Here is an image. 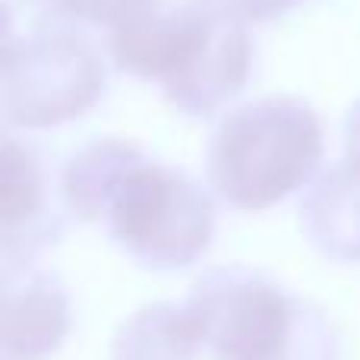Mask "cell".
Listing matches in <instances>:
<instances>
[{"label": "cell", "mask_w": 360, "mask_h": 360, "mask_svg": "<svg viewBox=\"0 0 360 360\" xmlns=\"http://www.w3.org/2000/svg\"><path fill=\"white\" fill-rule=\"evenodd\" d=\"M73 326L70 294L35 266L4 269V360H44Z\"/></svg>", "instance_id": "52a82bcc"}, {"label": "cell", "mask_w": 360, "mask_h": 360, "mask_svg": "<svg viewBox=\"0 0 360 360\" xmlns=\"http://www.w3.org/2000/svg\"><path fill=\"white\" fill-rule=\"evenodd\" d=\"M41 22L60 25H105L111 29L136 0H25Z\"/></svg>", "instance_id": "30bf717a"}, {"label": "cell", "mask_w": 360, "mask_h": 360, "mask_svg": "<svg viewBox=\"0 0 360 360\" xmlns=\"http://www.w3.org/2000/svg\"><path fill=\"white\" fill-rule=\"evenodd\" d=\"M60 199L73 218L155 272L193 266L215 240L209 190L130 139H95L73 152L60 171Z\"/></svg>", "instance_id": "6da1fadb"}, {"label": "cell", "mask_w": 360, "mask_h": 360, "mask_svg": "<svg viewBox=\"0 0 360 360\" xmlns=\"http://www.w3.org/2000/svg\"><path fill=\"white\" fill-rule=\"evenodd\" d=\"M326 155L319 114L294 95H266L234 108L215 127L205 177L224 205L262 212L316 180Z\"/></svg>", "instance_id": "3957f363"}, {"label": "cell", "mask_w": 360, "mask_h": 360, "mask_svg": "<svg viewBox=\"0 0 360 360\" xmlns=\"http://www.w3.org/2000/svg\"><path fill=\"white\" fill-rule=\"evenodd\" d=\"M108 92L98 44L76 25L41 22L16 32L6 19L0 111L16 130H54L86 117Z\"/></svg>", "instance_id": "5b68a950"}, {"label": "cell", "mask_w": 360, "mask_h": 360, "mask_svg": "<svg viewBox=\"0 0 360 360\" xmlns=\"http://www.w3.org/2000/svg\"><path fill=\"white\" fill-rule=\"evenodd\" d=\"M304 237L335 262H360V168L338 162L316 174L300 199Z\"/></svg>", "instance_id": "ba28073f"}, {"label": "cell", "mask_w": 360, "mask_h": 360, "mask_svg": "<svg viewBox=\"0 0 360 360\" xmlns=\"http://www.w3.org/2000/svg\"><path fill=\"white\" fill-rule=\"evenodd\" d=\"M345 162L360 168V98L345 114Z\"/></svg>", "instance_id": "7c38bea8"}, {"label": "cell", "mask_w": 360, "mask_h": 360, "mask_svg": "<svg viewBox=\"0 0 360 360\" xmlns=\"http://www.w3.org/2000/svg\"><path fill=\"white\" fill-rule=\"evenodd\" d=\"M184 307L215 360H342L319 307L247 266L202 272Z\"/></svg>", "instance_id": "277c9868"}, {"label": "cell", "mask_w": 360, "mask_h": 360, "mask_svg": "<svg viewBox=\"0 0 360 360\" xmlns=\"http://www.w3.org/2000/svg\"><path fill=\"white\" fill-rule=\"evenodd\" d=\"M209 4L250 25V22H269V19L285 16L288 10H294L304 0H209Z\"/></svg>", "instance_id": "8fae6325"}, {"label": "cell", "mask_w": 360, "mask_h": 360, "mask_svg": "<svg viewBox=\"0 0 360 360\" xmlns=\"http://www.w3.org/2000/svg\"><path fill=\"white\" fill-rule=\"evenodd\" d=\"M202 338L184 304H146L117 326L111 360H196Z\"/></svg>", "instance_id": "9c48e42d"}, {"label": "cell", "mask_w": 360, "mask_h": 360, "mask_svg": "<svg viewBox=\"0 0 360 360\" xmlns=\"http://www.w3.org/2000/svg\"><path fill=\"white\" fill-rule=\"evenodd\" d=\"M120 73L155 82L186 117H212L247 89L253 38L247 22L209 0H136L108 29Z\"/></svg>", "instance_id": "7a4b0ae2"}, {"label": "cell", "mask_w": 360, "mask_h": 360, "mask_svg": "<svg viewBox=\"0 0 360 360\" xmlns=\"http://www.w3.org/2000/svg\"><path fill=\"white\" fill-rule=\"evenodd\" d=\"M0 218H4V269L35 266V259L60 237V221L51 205L44 162L32 143L4 139L0 177Z\"/></svg>", "instance_id": "8992f818"}]
</instances>
